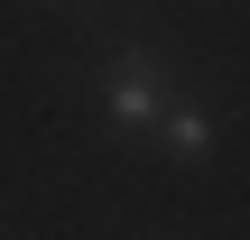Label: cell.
I'll use <instances>...</instances> for the list:
<instances>
[{"mask_svg":"<svg viewBox=\"0 0 250 240\" xmlns=\"http://www.w3.org/2000/svg\"><path fill=\"white\" fill-rule=\"evenodd\" d=\"M102 111H111V129H148V120L167 111V65H158L148 46L111 55V74H102Z\"/></svg>","mask_w":250,"mask_h":240,"instance_id":"obj_1","label":"cell"},{"mask_svg":"<svg viewBox=\"0 0 250 240\" xmlns=\"http://www.w3.org/2000/svg\"><path fill=\"white\" fill-rule=\"evenodd\" d=\"M148 129H158L167 157H213V111H204V102H176V92H167V111H158Z\"/></svg>","mask_w":250,"mask_h":240,"instance_id":"obj_2","label":"cell"}]
</instances>
